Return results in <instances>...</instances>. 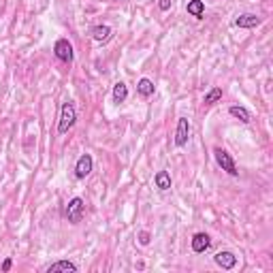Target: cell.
<instances>
[{"mask_svg": "<svg viewBox=\"0 0 273 273\" xmlns=\"http://www.w3.org/2000/svg\"><path fill=\"white\" fill-rule=\"evenodd\" d=\"M77 122V111H75V105L73 103H64L60 109V124H58V132H69L73 126Z\"/></svg>", "mask_w": 273, "mask_h": 273, "instance_id": "obj_1", "label": "cell"}, {"mask_svg": "<svg viewBox=\"0 0 273 273\" xmlns=\"http://www.w3.org/2000/svg\"><path fill=\"white\" fill-rule=\"evenodd\" d=\"M214 156H216V162L222 167V171H226L229 175H237V165H235V160H233V156L226 150H222V148H216L214 150Z\"/></svg>", "mask_w": 273, "mask_h": 273, "instance_id": "obj_2", "label": "cell"}, {"mask_svg": "<svg viewBox=\"0 0 273 273\" xmlns=\"http://www.w3.org/2000/svg\"><path fill=\"white\" fill-rule=\"evenodd\" d=\"M66 218L71 224H79L81 218H84V201H81L79 196L71 198L69 205H66Z\"/></svg>", "mask_w": 273, "mask_h": 273, "instance_id": "obj_3", "label": "cell"}, {"mask_svg": "<svg viewBox=\"0 0 273 273\" xmlns=\"http://www.w3.org/2000/svg\"><path fill=\"white\" fill-rule=\"evenodd\" d=\"M53 53H56L58 60L66 62V64H71L73 58H75V53H73V45H71L66 39L56 41V45H53Z\"/></svg>", "mask_w": 273, "mask_h": 273, "instance_id": "obj_4", "label": "cell"}, {"mask_svg": "<svg viewBox=\"0 0 273 273\" xmlns=\"http://www.w3.org/2000/svg\"><path fill=\"white\" fill-rule=\"evenodd\" d=\"M92 167H94V160H92V156H90V154H84V156H79L77 165H75V175H77V179L88 177L90 173H92Z\"/></svg>", "mask_w": 273, "mask_h": 273, "instance_id": "obj_5", "label": "cell"}, {"mask_svg": "<svg viewBox=\"0 0 273 273\" xmlns=\"http://www.w3.org/2000/svg\"><path fill=\"white\" fill-rule=\"evenodd\" d=\"M188 134H190V124L186 117H179L177 122V132H175V145L177 148H184L188 143Z\"/></svg>", "mask_w": 273, "mask_h": 273, "instance_id": "obj_6", "label": "cell"}, {"mask_svg": "<svg viewBox=\"0 0 273 273\" xmlns=\"http://www.w3.org/2000/svg\"><path fill=\"white\" fill-rule=\"evenodd\" d=\"M214 260H216L218 267H222V269H226V271L237 265V256H235L233 252H218L216 256H214Z\"/></svg>", "mask_w": 273, "mask_h": 273, "instance_id": "obj_7", "label": "cell"}, {"mask_svg": "<svg viewBox=\"0 0 273 273\" xmlns=\"http://www.w3.org/2000/svg\"><path fill=\"white\" fill-rule=\"evenodd\" d=\"M260 22H262V20H260L258 15H254V13H243V15H239L237 20H235V26H237V28H256Z\"/></svg>", "mask_w": 273, "mask_h": 273, "instance_id": "obj_8", "label": "cell"}, {"mask_svg": "<svg viewBox=\"0 0 273 273\" xmlns=\"http://www.w3.org/2000/svg\"><path fill=\"white\" fill-rule=\"evenodd\" d=\"M47 273H77V265L71 260H58L47 267Z\"/></svg>", "mask_w": 273, "mask_h": 273, "instance_id": "obj_9", "label": "cell"}, {"mask_svg": "<svg viewBox=\"0 0 273 273\" xmlns=\"http://www.w3.org/2000/svg\"><path fill=\"white\" fill-rule=\"evenodd\" d=\"M209 235H205V233H196L194 237H192V250L196 252V254H203L207 248H209Z\"/></svg>", "mask_w": 273, "mask_h": 273, "instance_id": "obj_10", "label": "cell"}, {"mask_svg": "<svg viewBox=\"0 0 273 273\" xmlns=\"http://www.w3.org/2000/svg\"><path fill=\"white\" fill-rule=\"evenodd\" d=\"M92 39L98 41V43H107L109 39H111V28L109 26H94L92 28Z\"/></svg>", "mask_w": 273, "mask_h": 273, "instance_id": "obj_11", "label": "cell"}, {"mask_svg": "<svg viewBox=\"0 0 273 273\" xmlns=\"http://www.w3.org/2000/svg\"><path fill=\"white\" fill-rule=\"evenodd\" d=\"M188 13L190 15H194L196 20H203V15H205V5H203V0H190L188 3Z\"/></svg>", "mask_w": 273, "mask_h": 273, "instance_id": "obj_12", "label": "cell"}, {"mask_svg": "<svg viewBox=\"0 0 273 273\" xmlns=\"http://www.w3.org/2000/svg\"><path fill=\"white\" fill-rule=\"evenodd\" d=\"M154 184H156V188H160V190H169L171 188V175L167 171H158L156 175H154Z\"/></svg>", "mask_w": 273, "mask_h": 273, "instance_id": "obj_13", "label": "cell"}, {"mask_svg": "<svg viewBox=\"0 0 273 273\" xmlns=\"http://www.w3.org/2000/svg\"><path fill=\"white\" fill-rule=\"evenodd\" d=\"M229 113H231L233 117H237V120L243 122V124L250 122V113H248V109H245V107H237V105H235V107L229 109Z\"/></svg>", "mask_w": 273, "mask_h": 273, "instance_id": "obj_14", "label": "cell"}, {"mask_svg": "<svg viewBox=\"0 0 273 273\" xmlns=\"http://www.w3.org/2000/svg\"><path fill=\"white\" fill-rule=\"evenodd\" d=\"M136 92L148 98V96L154 94V84H152L150 79H139V84H136Z\"/></svg>", "mask_w": 273, "mask_h": 273, "instance_id": "obj_15", "label": "cell"}, {"mask_svg": "<svg viewBox=\"0 0 273 273\" xmlns=\"http://www.w3.org/2000/svg\"><path fill=\"white\" fill-rule=\"evenodd\" d=\"M126 96H128V88H126V84H115L113 86V101L115 103H124L126 101Z\"/></svg>", "mask_w": 273, "mask_h": 273, "instance_id": "obj_16", "label": "cell"}, {"mask_svg": "<svg viewBox=\"0 0 273 273\" xmlns=\"http://www.w3.org/2000/svg\"><path fill=\"white\" fill-rule=\"evenodd\" d=\"M222 98V88H212L209 92L205 94V98H203V103L205 105H216L218 101Z\"/></svg>", "mask_w": 273, "mask_h": 273, "instance_id": "obj_17", "label": "cell"}, {"mask_svg": "<svg viewBox=\"0 0 273 273\" xmlns=\"http://www.w3.org/2000/svg\"><path fill=\"white\" fill-rule=\"evenodd\" d=\"M139 243H141V245H148V243H150V233H148V231H141V233H139Z\"/></svg>", "mask_w": 273, "mask_h": 273, "instance_id": "obj_18", "label": "cell"}, {"mask_svg": "<svg viewBox=\"0 0 273 273\" xmlns=\"http://www.w3.org/2000/svg\"><path fill=\"white\" fill-rule=\"evenodd\" d=\"M158 7H160V11H169V9H171V0H158Z\"/></svg>", "mask_w": 273, "mask_h": 273, "instance_id": "obj_19", "label": "cell"}, {"mask_svg": "<svg viewBox=\"0 0 273 273\" xmlns=\"http://www.w3.org/2000/svg\"><path fill=\"white\" fill-rule=\"evenodd\" d=\"M11 265H13V260H11V258H7V260L3 262V271H9V269H11Z\"/></svg>", "mask_w": 273, "mask_h": 273, "instance_id": "obj_20", "label": "cell"}]
</instances>
